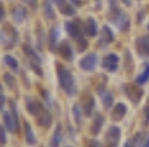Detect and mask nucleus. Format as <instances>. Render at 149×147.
Here are the masks:
<instances>
[{"instance_id":"f257e3e1","label":"nucleus","mask_w":149,"mask_h":147,"mask_svg":"<svg viewBox=\"0 0 149 147\" xmlns=\"http://www.w3.org/2000/svg\"><path fill=\"white\" fill-rule=\"evenodd\" d=\"M58 79H60L61 88H63L69 95H73L74 94V80H73L72 73L58 66Z\"/></svg>"},{"instance_id":"f03ea898","label":"nucleus","mask_w":149,"mask_h":147,"mask_svg":"<svg viewBox=\"0 0 149 147\" xmlns=\"http://www.w3.org/2000/svg\"><path fill=\"white\" fill-rule=\"evenodd\" d=\"M119 137H121L119 128H118V126H110L109 131H107V134H106V137H104L106 144L110 146V147H115V146L119 143Z\"/></svg>"},{"instance_id":"7ed1b4c3","label":"nucleus","mask_w":149,"mask_h":147,"mask_svg":"<svg viewBox=\"0 0 149 147\" xmlns=\"http://www.w3.org/2000/svg\"><path fill=\"white\" fill-rule=\"evenodd\" d=\"M95 64H97V55H95V54H88V55H85V57L81 59V63H79L81 68H82V70H86V71L94 70Z\"/></svg>"},{"instance_id":"20e7f679","label":"nucleus","mask_w":149,"mask_h":147,"mask_svg":"<svg viewBox=\"0 0 149 147\" xmlns=\"http://www.w3.org/2000/svg\"><path fill=\"white\" fill-rule=\"evenodd\" d=\"M125 92H127V95L130 97V100L133 103H139L140 101V98H142V89L137 86V85H134V83L127 85V86H125Z\"/></svg>"},{"instance_id":"39448f33","label":"nucleus","mask_w":149,"mask_h":147,"mask_svg":"<svg viewBox=\"0 0 149 147\" xmlns=\"http://www.w3.org/2000/svg\"><path fill=\"white\" fill-rule=\"evenodd\" d=\"M3 120H5V125L8 128V131L10 132H18L19 131V125H18V120L12 116L10 113H3Z\"/></svg>"},{"instance_id":"423d86ee","label":"nucleus","mask_w":149,"mask_h":147,"mask_svg":"<svg viewBox=\"0 0 149 147\" xmlns=\"http://www.w3.org/2000/svg\"><path fill=\"white\" fill-rule=\"evenodd\" d=\"M118 63H119V59L115 54H110V55H106L104 59H103V67L109 71H115L118 68Z\"/></svg>"},{"instance_id":"0eeeda50","label":"nucleus","mask_w":149,"mask_h":147,"mask_svg":"<svg viewBox=\"0 0 149 147\" xmlns=\"http://www.w3.org/2000/svg\"><path fill=\"white\" fill-rule=\"evenodd\" d=\"M66 28H67V31H69V34L72 36V37H74L76 40H81L82 28H81L79 22H66Z\"/></svg>"},{"instance_id":"6e6552de","label":"nucleus","mask_w":149,"mask_h":147,"mask_svg":"<svg viewBox=\"0 0 149 147\" xmlns=\"http://www.w3.org/2000/svg\"><path fill=\"white\" fill-rule=\"evenodd\" d=\"M136 45H137V52L142 57H149V37H139Z\"/></svg>"},{"instance_id":"1a4fd4ad","label":"nucleus","mask_w":149,"mask_h":147,"mask_svg":"<svg viewBox=\"0 0 149 147\" xmlns=\"http://www.w3.org/2000/svg\"><path fill=\"white\" fill-rule=\"evenodd\" d=\"M125 113H127L125 104H116L113 108H112L110 116H112V119H113V120H121L124 116H125Z\"/></svg>"},{"instance_id":"9d476101","label":"nucleus","mask_w":149,"mask_h":147,"mask_svg":"<svg viewBox=\"0 0 149 147\" xmlns=\"http://www.w3.org/2000/svg\"><path fill=\"white\" fill-rule=\"evenodd\" d=\"M27 110H29L30 115L37 116L40 112H43V107L39 101H36V100H27Z\"/></svg>"},{"instance_id":"9b49d317","label":"nucleus","mask_w":149,"mask_h":147,"mask_svg":"<svg viewBox=\"0 0 149 147\" xmlns=\"http://www.w3.org/2000/svg\"><path fill=\"white\" fill-rule=\"evenodd\" d=\"M84 115H86V116H90L91 113H93V110H94V98H93V95H90V94H86V97L84 98Z\"/></svg>"},{"instance_id":"f8f14e48","label":"nucleus","mask_w":149,"mask_h":147,"mask_svg":"<svg viewBox=\"0 0 149 147\" xmlns=\"http://www.w3.org/2000/svg\"><path fill=\"white\" fill-rule=\"evenodd\" d=\"M55 2H57V5H58L60 10L63 12L64 15H73V14H74L73 8L67 3V0H55Z\"/></svg>"},{"instance_id":"ddd939ff","label":"nucleus","mask_w":149,"mask_h":147,"mask_svg":"<svg viewBox=\"0 0 149 147\" xmlns=\"http://www.w3.org/2000/svg\"><path fill=\"white\" fill-rule=\"evenodd\" d=\"M51 115H49L48 112H40L39 115H37V124L39 125H42V126H49L51 125Z\"/></svg>"},{"instance_id":"4468645a","label":"nucleus","mask_w":149,"mask_h":147,"mask_svg":"<svg viewBox=\"0 0 149 147\" xmlns=\"http://www.w3.org/2000/svg\"><path fill=\"white\" fill-rule=\"evenodd\" d=\"M85 31L88 36H95L97 34V24L94 18H88L85 22Z\"/></svg>"},{"instance_id":"2eb2a0df","label":"nucleus","mask_w":149,"mask_h":147,"mask_svg":"<svg viewBox=\"0 0 149 147\" xmlns=\"http://www.w3.org/2000/svg\"><path fill=\"white\" fill-rule=\"evenodd\" d=\"M103 122H104V119H103V116H102V115H97V116H95L94 124L91 125V134H93V135H97V134L100 132Z\"/></svg>"},{"instance_id":"dca6fc26","label":"nucleus","mask_w":149,"mask_h":147,"mask_svg":"<svg viewBox=\"0 0 149 147\" xmlns=\"http://www.w3.org/2000/svg\"><path fill=\"white\" fill-rule=\"evenodd\" d=\"M60 55L66 58V59H72V48L67 42H63V43H60Z\"/></svg>"},{"instance_id":"f3484780","label":"nucleus","mask_w":149,"mask_h":147,"mask_svg":"<svg viewBox=\"0 0 149 147\" xmlns=\"http://www.w3.org/2000/svg\"><path fill=\"white\" fill-rule=\"evenodd\" d=\"M24 132H26V140H27V143H29L30 146L36 144L34 134H33V131H31V126H30L29 122H24Z\"/></svg>"},{"instance_id":"a211bd4d","label":"nucleus","mask_w":149,"mask_h":147,"mask_svg":"<svg viewBox=\"0 0 149 147\" xmlns=\"http://www.w3.org/2000/svg\"><path fill=\"white\" fill-rule=\"evenodd\" d=\"M102 42L103 43H110L112 40H113V34H112V31L109 30V27H103L102 30Z\"/></svg>"},{"instance_id":"6ab92c4d","label":"nucleus","mask_w":149,"mask_h":147,"mask_svg":"<svg viewBox=\"0 0 149 147\" xmlns=\"http://www.w3.org/2000/svg\"><path fill=\"white\" fill-rule=\"evenodd\" d=\"M60 143H61V126L57 125L55 132H54V137H52V146L54 147H58Z\"/></svg>"},{"instance_id":"aec40b11","label":"nucleus","mask_w":149,"mask_h":147,"mask_svg":"<svg viewBox=\"0 0 149 147\" xmlns=\"http://www.w3.org/2000/svg\"><path fill=\"white\" fill-rule=\"evenodd\" d=\"M14 18H15V21L21 22L24 18H26V9H22V8H15V12H14Z\"/></svg>"},{"instance_id":"412c9836","label":"nucleus","mask_w":149,"mask_h":147,"mask_svg":"<svg viewBox=\"0 0 149 147\" xmlns=\"http://www.w3.org/2000/svg\"><path fill=\"white\" fill-rule=\"evenodd\" d=\"M102 100H103V104H104V107H106V108H110V107H112V103H113V98H112V94L104 92V94L102 95Z\"/></svg>"},{"instance_id":"4be33fe9","label":"nucleus","mask_w":149,"mask_h":147,"mask_svg":"<svg viewBox=\"0 0 149 147\" xmlns=\"http://www.w3.org/2000/svg\"><path fill=\"white\" fill-rule=\"evenodd\" d=\"M148 79H149V64H146V66H145V71H143V75L137 77L136 83H137V85H142V83H145Z\"/></svg>"},{"instance_id":"5701e85b","label":"nucleus","mask_w":149,"mask_h":147,"mask_svg":"<svg viewBox=\"0 0 149 147\" xmlns=\"http://www.w3.org/2000/svg\"><path fill=\"white\" fill-rule=\"evenodd\" d=\"M5 63H6L10 68H14V70L18 68V61H17L14 57H10V55H6V57H5Z\"/></svg>"},{"instance_id":"b1692460","label":"nucleus","mask_w":149,"mask_h":147,"mask_svg":"<svg viewBox=\"0 0 149 147\" xmlns=\"http://www.w3.org/2000/svg\"><path fill=\"white\" fill-rule=\"evenodd\" d=\"M45 15L48 18H54V10H52V8H51V5H49L48 0L45 2Z\"/></svg>"},{"instance_id":"393cba45","label":"nucleus","mask_w":149,"mask_h":147,"mask_svg":"<svg viewBox=\"0 0 149 147\" xmlns=\"http://www.w3.org/2000/svg\"><path fill=\"white\" fill-rule=\"evenodd\" d=\"M73 116H74V119H76L78 125H79L81 124V108L78 106H73Z\"/></svg>"},{"instance_id":"a878e982","label":"nucleus","mask_w":149,"mask_h":147,"mask_svg":"<svg viewBox=\"0 0 149 147\" xmlns=\"http://www.w3.org/2000/svg\"><path fill=\"white\" fill-rule=\"evenodd\" d=\"M57 34H58V30H52L51 31V46H52V49H54V46H55V40H57Z\"/></svg>"},{"instance_id":"bb28decb","label":"nucleus","mask_w":149,"mask_h":147,"mask_svg":"<svg viewBox=\"0 0 149 147\" xmlns=\"http://www.w3.org/2000/svg\"><path fill=\"white\" fill-rule=\"evenodd\" d=\"M5 80L8 82V86H9V88H14L15 80H14V77H12L10 75H5Z\"/></svg>"},{"instance_id":"cd10ccee","label":"nucleus","mask_w":149,"mask_h":147,"mask_svg":"<svg viewBox=\"0 0 149 147\" xmlns=\"http://www.w3.org/2000/svg\"><path fill=\"white\" fill-rule=\"evenodd\" d=\"M5 143H6V132L3 126H0V144H5Z\"/></svg>"},{"instance_id":"c85d7f7f","label":"nucleus","mask_w":149,"mask_h":147,"mask_svg":"<svg viewBox=\"0 0 149 147\" xmlns=\"http://www.w3.org/2000/svg\"><path fill=\"white\" fill-rule=\"evenodd\" d=\"M5 103H6L5 94L2 92V89H0V110H3V107H5Z\"/></svg>"},{"instance_id":"c756f323","label":"nucleus","mask_w":149,"mask_h":147,"mask_svg":"<svg viewBox=\"0 0 149 147\" xmlns=\"http://www.w3.org/2000/svg\"><path fill=\"white\" fill-rule=\"evenodd\" d=\"M86 147H100V146H98V141L93 140V141H90V143H88V146H86Z\"/></svg>"},{"instance_id":"7c9ffc66","label":"nucleus","mask_w":149,"mask_h":147,"mask_svg":"<svg viewBox=\"0 0 149 147\" xmlns=\"http://www.w3.org/2000/svg\"><path fill=\"white\" fill-rule=\"evenodd\" d=\"M3 18H5V9H3L2 5H0V21H3Z\"/></svg>"},{"instance_id":"2f4dec72","label":"nucleus","mask_w":149,"mask_h":147,"mask_svg":"<svg viewBox=\"0 0 149 147\" xmlns=\"http://www.w3.org/2000/svg\"><path fill=\"white\" fill-rule=\"evenodd\" d=\"M79 46H81L79 49H81V51H82V49H85V46H86V42L81 39V40H79Z\"/></svg>"},{"instance_id":"473e14b6","label":"nucleus","mask_w":149,"mask_h":147,"mask_svg":"<svg viewBox=\"0 0 149 147\" xmlns=\"http://www.w3.org/2000/svg\"><path fill=\"white\" fill-rule=\"evenodd\" d=\"M24 2L29 3V5H30V6H33V8L36 6V0H24Z\"/></svg>"},{"instance_id":"72a5a7b5","label":"nucleus","mask_w":149,"mask_h":147,"mask_svg":"<svg viewBox=\"0 0 149 147\" xmlns=\"http://www.w3.org/2000/svg\"><path fill=\"white\" fill-rule=\"evenodd\" d=\"M145 116H146V120H149V107H146L145 110Z\"/></svg>"},{"instance_id":"f704fd0d","label":"nucleus","mask_w":149,"mask_h":147,"mask_svg":"<svg viewBox=\"0 0 149 147\" xmlns=\"http://www.w3.org/2000/svg\"><path fill=\"white\" fill-rule=\"evenodd\" d=\"M122 2H124V3H125L127 6H130V5H131V3H130V0H122Z\"/></svg>"},{"instance_id":"c9c22d12","label":"nucleus","mask_w":149,"mask_h":147,"mask_svg":"<svg viewBox=\"0 0 149 147\" xmlns=\"http://www.w3.org/2000/svg\"><path fill=\"white\" fill-rule=\"evenodd\" d=\"M124 147H134V146H133V144H131V143H130V141H128V143H127V144H125V146H124Z\"/></svg>"},{"instance_id":"e433bc0d","label":"nucleus","mask_w":149,"mask_h":147,"mask_svg":"<svg viewBox=\"0 0 149 147\" xmlns=\"http://www.w3.org/2000/svg\"><path fill=\"white\" fill-rule=\"evenodd\" d=\"M72 2H73V3H76V5H78V6H79V5H81V2H79V0H72Z\"/></svg>"},{"instance_id":"4c0bfd02","label":"nucleus","mask_w":149,"mask_h":147,"mask_svg":"<svg viewBox=\"0 0 149 147\" xmlns=\"http://www.w3.org/2000/svg\"><path fill=\"white\" fill-rule=\"evenodd\" d=\"M145 147H149V140L146 141V144H145Z\"/></svg>"}]
</instances>
